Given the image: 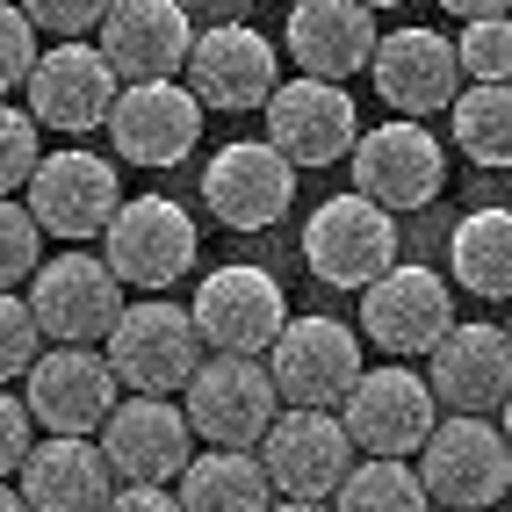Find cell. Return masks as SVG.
Listing matches in <instances>:
<instances>
[{"label":"cell","mask_w":512,"mask_h":512,"mask_svg":"<svg viewBox=\"0 0 512 512\" xmlns=\"http://www.w3.org/2000/svg\"><path fill=\"white\" fill-rule=\"evenodd\" d=\"M181 8H217L224 22H238V8H246V0H181Z\"/></svg>","instance_id":"obj_39"},{"label":"cell","mask_w":512,"mask_h":512,"mask_svg":"<svg viewBox=\"0 0 512 512\" xmlns=\"http://www.w3.org/2000/svg\"><path fill=\"white\" fill-rule=\"evenodd\" d=\"M101 130L130 166H181L202 145V101L181 80H123Z\"/></svg>","instance_id":"obj_18"},{"label":"cell","mask_w":512,"mask_h":512,"mask_svg":"<svg viewBox=\"0 0 512 512\" xmlns=\"http://www.w3.org/2000/svg\"><path fill=\"white\" fill-rule=\"evenodd\" d=\"M0 512H29V505H22V491L8 484V476H0Z\"/></svg>","instance_id":"obj_41"},{"label":"cell","mask_w":512,"mask_h":512,"mask_svg":"<svg viewBox=\"0 0 512 512\" xmlns=\"http://www.w3.org/2000/svg\"><path fill=\"white\" fill-rule=\"evenodd\" d=\"M361 8H404V0H361Z\"/></svg>","instance_id":"obj_43"},{"label":"cell","mask_w":512,"mask_h":512,"mask_svg":"<svg viewBox=\"0 0 512 512\" xmlns=\"http://www.w3.org/2000/svg\"><path fill=\"white\" fill-rule=\"evenodd\" d=\"M37 159H44L37 116L15 109V101H0V195H22V181L37 174Z\"/></svg>","instance_id":"obj_32"},{"label":"cell","mask_w":512,"mask_h":512,"mask_svg":"<svg viewBox=\"0 0 512 512\" xmlns=\"http://www.w3.org/2000/svg\"><path fill=\"white\" fill-rule=\"evenodd\" d=\"M505 339H512V325H505Z\"/></svg>","instance_id":"obj_45"},{"label":"cell","mask_w":512,"mask_h":512,"mask_svg":"<svg viewBox=\"0 0 512 512\" xmlns=\"http://www.w3.org/2000/svg\"><path fill=\"white\" fill-rule=\"evenodd\" d=\"M29 65H37V29H29L15 0H0V101L29 80Z\"/></svg>","instance_id":"obj_35"},{"label":"cell","mask_w":512,"mask_h":512,"mask_svg":"<svg viewBox=\"0 0 512 512\" xmlns=\"http://www.w3.org/2000/svg\"><path fill=\"white\" fill-rule=\"evenodd\" d=\"M29 448H37V419H29V404L0 383V476H15Z\"/></svg>","instance_id":"obj_36"},{"label":"cell","mask_w":512,"mask_h":512,"mask_svg":"<svg viewBox=\"0 0 512 512\" xmlns=\"http://www.w3.org/2000/svg\"><path fill=\"white\" fill-rule=\"evenodd\" d=\"M188 318H195V339L210 354H267V339L289 325V296L267 267L238 260V267H210L202 275Z\"/></svg>","instance_id":"obj_12"},{"label":"cell","mask_w":512,"mask_h":512,"mask_svg":"<svg viewBox=\"0 0 512 512\" xmlns=\"http://www.w3.org/2000/svg\"><path fill=\"white\" fill-rule=\"evenodd\" d=\"M375 37H383V29H375V8H361V0H296L289 22H282L289 58L311 80H339V87L368 65Z\"/></svg>","instance_id":"obj_25"},{"label":"cell","mask_w":512,"mask_h":512,"mask_svg":"<svg viewBox=\"0 0 512 512\" xmlns=\"http://www.w3.org/2000/svg\"><path fill=\"white\" fill-rule=\"evenodd\" d=\"M332 512H433L426 484L412 462H390V455H354V469L339 476V491L325 498Z\"/></svg>","instance_id":"obj_29"},{"label":"cell","mask_w":512,"mask_h":512,"mask_svg":"<svg viewBox=\"0 0 512 512\" xmlns=\"http://www.w3.org/2000/svg\"><path fill=\"white\" fill-rule=\"evenodd\" d=\"M260 116H267V145H275L296 174L303 166H332V159H347L354 138H361V109H354V94L339 87V80H311V73H296L282 80L275 94L260 101Z\"/></svg>","instance_id":"obj_11"},{"label":"cell","mask_w":512,"mask_h":512,"mask_svg":"<svg viewBox=\"0 0 512 512\" xmlns=\"http://www.w3.org/2000/svg\"><path fill=\"white\" fill-rule=\"evenodd\" d=\"M303 267L325 289H368L383 267H397V217L368 195H325L303 224Z\"/></svg>","instance_id":"obj_5"},{"label":"cell","mask_w":512,"mask_h":512,"mask_svg":"<svg viewBox=\"0 0 512 512\" xmlns=\"http://www.w3.org/2000/svg\"><path fill=\"white\" fill-rule=\"evenodd\" d=\"M29 318H37L44 339H58V347H101L123 311V282L109 275V260L101 253H80L65 246L51 260H37V275H29Z\"/></svg>","instance_id":"obj_4"},{"label":"cell","mask_w":512,"mask_h":512,"mask_svg":"<svg viewBox=\"0 0 512 512\" xmlns=\"http://www.w3.org/2000/svg\"><path fill=\"white\" fill-rule=\"evenodd\" d=\"M116 397H123V383H116V368L94 347H44L37 361H29V375H22V404H29V419H37L44 433L94 440L101 419L116 412Z\"/></svg>","instance_id":"obj_15"},{"label":"cell","mask_w":512,"mask_h":512,"mask_svg":"<svg viewBox=\"0 0 512 512\" xmlns=\"http://www.w3.org/2000/svg\"><path fill=\"white\" fill-rule=\"evenodd\" d=\"M94 37H101L94 51L109 58L116 80H174L188 65L195 22H188L181 0H109Z\"/></svg>","instance_id":"obj_23"},{"label":"cell","mask_w":512,"mask_h":512,"mask_svg":"<svg viewBox=\"0 0 512 512\" xmlns=\"http://www.w3.org/2000/svg\"><path fill=\"white\" fill-rule=\"evenodd\" d=\"M347 166H354V195L383 202L390 217L397 210H426V202L448 188V145H440L419 116H397V123L361 130Z\"/></svg>","instance_id":"obj_6"},{"label":"cell","mask_w":512,"mask_h":512,"mask_svg":"<svg viewBox=\"0 0 512 512\" xmlns=\"http://www.w3.org/2000/svg\"><path fill=\"white\" fill-rule=\"evenodd\" d=\"M181 73H188V94L202 101V109L246 116V109H260V101L282 87V58H275V44H267L253 22H210L188 44Z\"/></svg>","instance_id":"obj_14"},{"label":"cell","mask_w":512,"mask_h":512,"mask_svg":"<svg viewBox=\"0 0 512 512\" xmlns=\"http://www.w3.org/2000/svg\"><path fill=\"white\" fill-rule=\"evenodd\" d=\"M15 491H22L29 512H101L109 491H116V469H109V455H101L94 440L51 433V440H37V448L22 455Z\"/></svg>","instance_id":"obj_24"},{"label":"cell","mask_w":512,"mask_h":512,"mask_svg":"<svg viewBox=\"0 0 512 512\" xmlns=\"http://www.w3.org/2000/svg\"><path fill=\"white\" fill-rule=\"evenodd\" d=\"M101 361L116 368V383L123 390H138V397H174L188 390V375L202 368V339H195V318L181 311V303H123L109 339H101Z\"/></svg>","instance_id":"obj_2"},{"label":"cell","mask_w":512,"mask_h":512,"mask_svg":"<svg viewBox=\"0 0 512 512\" xmlns=\"http://www.w3.org/2000/svg\"><path fill=\"white\" fill-rule=\"evenodd\" d=\"M455 325V296L433 267L397 260L361 289V332L383 354H433V339Z\"/></svg>","instance_id":"obj_22"},{"label":"cell","mask_w":512,"mask_h":512,"mask_svg":"<svg viewBox=\"0 0 512 512\" xmlns=\"http://www.w3.org/2000/svg\"><path fill=\"white\" fill-rule=\"evenodd\" d=\"M267 512H332V505H318V498H275Z\"/></svg>","instance_id":"obj_40"},{"label":"cell","mask_w":512,"mask_h":512,"mask_svg":"<svg viewBox=\"0 0 512 512\" xmlns=\"http://www.w3.org/2000/svg\"><path fill=\"white\" fill-rule=\"evenodd\" d=\"M455 145L476 166H512V80H469L448 101Z\"/></svg>","instance_id":"obj_28"},{"label":"cell","mask_w":512,"mask_h":512,"mask_svg":"<svg viewBox=\"0 0 512 512\" xmlns=\"http://www.w3.org/2000/svg\"><path fill=\"white\" fill-rule=\"evenodd\" d=\"M195 253H202L195 217L174 195H130V202H116V217L101 224V260H109V275L123 289H145V296L188 282Z\"/></svg>","instance_id":"obj_1"},{"label":"cell","mask_w":512,"mask_h":512,"mask_svg":"<svg viewBox=\"0 0 512 512\" xmlns=\"http://www.w3.org/2000/svg\"><path fill=\"white\" fill-rule=\"evenodd\" d=\"M455 58H462V80H512V15H469Z\"/></svg>","instance_id":"obj_30"},{"label":"cell","mask_w":512,"mask_h":512,"mask_svg":"<svg viewBox=\"0 0 512 512\" xmlns=\"http://www.w3.org/2000/svg\"><path fill=\"white\" fill-rule=\"evenodd\" d=\"M448 267L469 296L512 303V210H469L448 238Z\"/></svg>","instance_id":"obj_27"},{"label":"cell","mask_w":512,"mask_h":512,"mask_svg":"<svg viewBox=\"0 0 512 512\" xmlns=\"http://www.w3.org/2000/svg\"><path fill=\"white\" fill-rule=\"evenodd\" d=\"M253 455L267 469V484H275V498H318L325 505L339 491V476L354 469V440H347V426H339V412L282 404Z\"/></svg>","instance_id":"obj_13"},{"label":"cell","mask_w":512,"mask_h":512,"mask_svg":"<svg viewBox=\"0 0 512 512\" xmlns=\"http://www.w3.org/2000/svg\"><path fill=\"white\" fill-rule=\"evenodd\" d=\"M440 8H448V15H462V22H469V15H505V8H512V0H440Z\"/></svg>","instance_id":"obj_38"},{"label":"cell","mask_w":512,"mask_h":512,"mask_svg":"<svg viewBox=\"0 0 512 512\" xmlns=\"http://www.w3.org/2000/svg\"><path fill=\"white\" fill-rule=\"evenodd\" d=\"M37 354H44V332H37V318H29V303L15 289H0V383L29 375Z\"/></svg>","instance_id":"obj_33"},{"label":"cell","mask_w":512,"mask_h":512,"mask_svg":"<svg viewBox=\"0 0 512 512\" xmlns=\"http://www.w3.org/2000/svg\"><path fill=\"white\" fill-rule=\"evenodd\" d=\"M29 116H37V130H65V138H87V130L109 123V101H116V73L109 58H101L87 37L58 44V51H37V65H29Z\"/></svg>","instance_id":"obj_19"},{"label":"cell","mask_w":512,"mask_h":512,"mask_svg":"<svg viewBox=\"0 0 512 512\" xmlns=\"http://www.w3.org/2000/svg\"><path fill=\"white\" fill-rule=\"evenodd\" d=\"M440 512H476V505H440Z\"/></svg>","instance_id":"obj_44"},{"label":"cell","mask_w":512,"mask_h":512,"mask_svg":"<svg viewBox=\"0 0 512 512\" xmlns=\"http://www.w3.org/2000/svg\"><path fill=\"white\" fill-rule=\"evenodd\" d=\"M267 383H275L282 404H311V412H332L339 397L361 383V339L339 318H289L275 339H267Z\"/></svg>","instance_id":"obj_7"},{"label":"cell","mask_w":512,"mask_h":512,"mask_svg":"<svg viewBox=\"0 0 512 512\" xmlns=\"http://www.w3.org/2000/svg\"><path fill=\"white\" fill-rule=\"evenodd\" d=\"M44 260V231L15 195H0V289H22Z\"/></svg>","instance_id":"obj_31"},{"label":"cell","mask_w":512,"mask_h":512,"mask_svg":"<svg viewBox=\"0 0 512 512\" xmlns=\"http://www.w3.org/2000/svg\"><path fill=\"white\" fill-rule=\"evenodd\" d=\"M202 202L231 231H267L296 210V166L267 138H238V145L210 152V166H202Z\"/></svg>","instance_id":"obj_17"},{"label":"cell","mask_w":512,"mask_h":512,"mask_svg":"<svg viewBox=\"0 0 512 512\" xmlns=\"http://www.w3.org/2000/svg\"><path fill=\"white\" fill-rule=\"evenodd\" d=\"M22 15H29V29H44V37L73 44V37H87V29H101L109 0H22Z\"/></svg>","instance_id":"obj_34"},{"label":"cell","mask_w":512,"mask_h":512,"mask_svg":"<svg viewBox=\"0 0 512 512\" xmlns=\"http://www.w3.org/2000/svg\"><path fill=\"white\" fill-rule=\"evenodd\" d=\"M426 390H433L440 412L491 419L512 397V339H505V325H484V318L462 325L455 318L433 339V354H426Z\"/></svg>","instance_id":"obj_16"},{"label":"cell","mask_w":512,"mask_h":512,"mask_svg":"<svg viewBox=\"0 0 512 512\" xmlns=\"http://www.w3.org/2000/svg\"><path fill=\"white\" fill-rule=\"evenodd\" d=\"M116 202H123L116 166L101 159V152H80V145L44 152V159H37V174L22 181V210L37 217L44 238H65V246H80V238H101V224L116 217Z\"/></svg>","instance_id":"obj_10"},{"label":"cell","mask_w":512,"mask_h":512,"mask_svg":"<svg viewBox=\"0 0 512 512\" xmlns=\"http://www.w3.org/2000/svg\"><path fill=\"white\" fill-rule=\"evenodd\" d=\"M332 412H339V426H347L354 455H390V462H412L426 448V433L440 426V404L426 390V375L404 368V361L361 368V383L339 397Z\"/></svg>","instance_id":"obj_3"},{"label":"cell","mask_w":512,"mask_h":512,"mask_svg":"<svg viewBox=\"0 0 512 512\" xmlns=\"http://www.w3.org/2000/svg\"><path fill=\"white\" fill-rule=\"evenodd\" d=\"M188 433H202L210 448H260V433L275 426L282 397L267 383L260 354H202L188 375Z\"/></svg>","instance_id":"obj_8"},{"label":"cell","mask_w":512,"mask_h":512,"mask_svg":"<svg viewBox=\"0 0 512 512\" xmlns=\"http://www.w3.org/2000/svg\"><path fill=\"white\" fill-rule=\"evenodd\" d=\"M174 498L181 512H267L275 505V484L253 448H210V455H188V469L174 476Z\"/></svg>","instance_id":"obj_26"},{"label":"cell","mask_w":512,"mask_h":512,"mask_svg":"<svg viewBox=\"0 0 512 512\" xmlns=\"http://www.w3.org/2000/svg\"><path fill=\"white\" fill-rule=\"evenodd\" d=\"M101 512H181V498L166 491V484H116Z\"/></svg>","instance_id":"obj_37"},{"label":"cell","mask_w":512,"mask_h":512,"mask_svg":"<svg viewBox=\"0 0 512 512\" xmlns=\"http://www.w3.org/2000/svg\"><path fill=\"white\" fill-rule=\"evenodd\" d=\"M188 412L174 397H116V412L101 419V440L94 448L109 455L116 484H174L188 469Z\"/></svg>","instance_id":"obj_20"},{"label":"cell","mask_w":512,"mask_h":512,"mask_svg":"<svg viewBox=\"0 0 512 512\" xmlns=\"http://www.w3.org/2000/svg\"><path fill=\"white\" fill-rule=\"evenodd\" d=\"M368 80L383 94V109L397 116H440L448 101L462 94V58H455V37H440V29H390V37H375L368 51Z\"/></svg>","instance_id":"obj_21"},{"label":"cell","mask_w":512,"mask_h":512,"mask_svg":"<svg viewBox=\"0 0 512 512\" xmlns=\"http://www.w3.org/2000/svg\"><path fill=\"white\" fill-rule=\"evenodd\" d=\"M419 484L433 505H476L491 512L505 491H512V448L491 419H469V412H448L426 448H419Z\"/></svg>","instance_id":"obj_9"},{"label":"cell","mask_w":512,"mask_h":512,"mask_svg":"<svg viewBox=\"0 0 512 512\" xmlns=\"http://www.w3.org/2000/svg\"><path fill=\"white\" fill-rule=\"evenodd\" d=\"M498 433H505V448H512V397L498 404Z\"/></svg>","instance_id":"obj_42"}]
</instances>
